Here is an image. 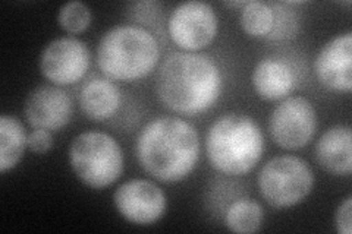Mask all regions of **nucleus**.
Instances as JSON below:
<instances>
[{"label":"nucleus","mask_w":352,"mask_h":234,"mask_svg":"<svg viewBox=\"0 0 352 234\" xmlns=\"http://www.w3.org/2000/svg\"><path fill=\"white\" fill-rule=\"evenodd\" d=\"M135 154L142 169L154 179L181 182L191 174L200 157V138L186 120L160 116L140 132Z\"/></svg>","instance_id":"obj_1"},{"label":"nucleus","mask_w":352,"mask_h":234,"mask_svg":"<svg viewBox=\"0 0 352 234\" xmlns=\"http://www.w3.org/2000/svg\"><path fill=\"white\" fill-rule=\"evenodd\" d=\"M156 91L160 102L176 113H204L222 91V73L206 54L172 53L160 66Z\"/></svg>","instance_id":"obj_2"},{"label":"nucleus","mask_w":352,"mask_h":234,"mask_svg":"<svg viewBox=\"0 0 352 234\" xmlns=\"http://www.w3.org/2000/svg\"><path fill=\"white\" fill-rule=\"evenodd\" d=\"M207 159L214 169L228 176L250 173L263 157L264 137L256 120L230 113L220 116L206 137Z\"/></svg>","instance_id":"obj_3"},{"label":"nucleus","mask_w":352,"mask_h":234,"mask_svg":"<svg viewBox=\"0 0 352 234\" xmlns=\"http://www.w3.org/2000/svg\"><path fill=\"white\" fill-rule=\"evenodd\" d=\"M160 59L159 43L138 25L110 28L97 47V65L112 80L135 81L147 76Z\"/></svg>","instance_id":"obj_4"},{"label":"nucleus","mask_w":352,"mask_h":234,"mask_svg":"<svg viewBox=\"0 0 352 234\" xmlns=\"http://www.w3.org/2000/svg\"><path fill=\"white\" fill-rule=\"evenodd\" d=\"M69 163L78 179L93 189L113 185L124 172V152L106 132L87 130L69 147Z\"/></svg>","instance_id":"obj_5"},{"label":"nucleus","mask_w":352,"mask_h":234,"mask_svg":"<svg viewBox=\"0 0 352 234\" xmlns=\"http://www.w3.org/2000/svg\"><path fill=\"white\" fill-rule=\"evenodd\" d=\"M260 192L273 208H291L310 195L314 186L311 167L295 155H278L261 167Z\"/></svg>","instance_id":"obj_6"},{"label":"nucleus","mask_w":352,"mask_h":234,"mask_svg":"<svg viewBox=\"0 0 352 234\" xmlns=\"http://www.w3.org/2000/svg\"><path fill=\"white\" fill-rule=\"evenodd\" d=\"M270 135L283 150H300L310 143L317 129V113L305 97H288L273 110Z\"/></svg>","instance_id":"obj_7"},{"label":"nucleus","mask_w":352,"mask_h":234,"mask_svg":"<svg viewBox=\"0 0 352 234\" xmlns=\"http://www.w3.org/2000/svg\"><path fill=\"white\" fill-rule=\"evenodd\" d=\"M219 28L214 9L206 2H184L176 6L168 21V32L176 46L195 53L210 44Z\"/></svg>","instance_id":"obj_8"},{"label":"nucleus","mask_w":352,"mask_h":234,"mask_svg":"<svg viewBox=\"0 0 352 234\" xmlns=\"http://www.w3.org/2000/svg\"><path fill=\"white\" fill-rule=\"evenodd\" d=\"M90 68V50L75 37H60L49 43L40 56L43 76L56 85L78 82Z\"/></svg>","instance_id":"obj_9"},{"label":"nucleus","mask_w":352,"mask_h":234,"mask_svg":"<svg viewBox=\"0 0 352 234\" xmlns=\"http://www.w3.org/2000/svg\"><path fill=\"white\" fill-rule=\"evenodd\" d=\"M118 213L137 226H151L166 213L168 199L162 189L146 179H132L113 194Z\"/></svg>","instance_id":"obj_10"},{"label":"nucleus","mask_w":352,"mask_h":234,"mask_svg":"<svg viewBox=\"0 0 352 234\" xmlns=\"http://www.w3.org/2000/svg\"><path fill=\"white\" fill-rule=\"evenodd\" d=\"M24 113L34 129L60 130L72 119V98L59 86L41 85L28 94Z\"/></svg>","instance_id":"obj_11"},{"label":"nucleus","mask_w":352,"mask_h":234,"mask_svg":"<svg viewBox=\"0 0 352 234\" xmlns=\"http://www.w3.org/2000/svg\"><path fill=\"white\" fill-rule=\"evenodd\" d=\"M314 71L329 90L349 93L352 88V31L338 34L318 51Z\"/></svg>","instance_id":"obj_12"},{"label":"nucleus","mask_w":352,"mask_h":234,"mask_svg":"<svg viewBox=\"0 0 352 234\" xmlns=\"http://www.w3.org/2000/svg\"><path fill=\"white\" fill-rule=\"evenodd\" d=\"M316 160L335 176H349L352 172V130L348 125L327 129L316 145Z\"/></svg>","instance_id":"obj_13"},{"label":"nucleus","mask_w":352,"mask_h":234,"mask_svg":"<svg viewBox=\"0 0 352 234\" xmlns=\"http://www.w3.org/2000/svg\"><path fill=\"white\" fill-rule=\"evenodd\" d=\"M295 85V75L291 66L279 59L266 58L260 60L252 71V86L256 93L269 102L282 100Z\"/></svg>","instance_id":"obj_14"},{"label":"nucleus","mask_w":352,"mask_h":234,"mask_svg":"<svg viewBox=\"0 0 352 234\" xmlns=\"http://www.w3.org/2000/svg\"><path fill=\"white\" fill-rule=\"evenodd\" d=\"M122 102L119 88L103 78L88 81L80 93V106L84 115L94 121L112 117Z\"/></svg>","instance_id":"obj_15"},{"label":"nucleus","mask_w":352,"mask_h":234,"mask_svg":"<svg viewBox=\"0 0 352 234\" xmlns=\"http://www.w3.org/2000/svg\"><path fill=\"white\" fill-rule=\"evenodd\" d=\"M28 147V135L15 116H0V172L15 169Z\"/></svg>","instance_id":"obj_16"},{"label":"nucleus","mask_w":352,"mask_h":234,"mask_svg":"<svg viewBox=\"0 0 352 234\" xmlns=\"http://www.w3.org/2000/svg\"><path fill=\"white\" fill-rule=\"evenodd\" d=\"M264 220L263 207L251 199H239L229 205L225 214V226L238 234H250L260 230Z\"/></svg>","instance_id":"obj_17"},{"label":"nucleus","mask_w":352,"mask_h":234,"mask_svg":"<svg viewBox=\"0 0 352 234\" xmlns=\"http://www.w3.org/2000/svg\"><path fill=\"white\" fill-rule=\"evenodd\" d=\"M241 25L251 37H267L273 27L272 6L261 0H252L242 6Z\"/></svg>","instance_id":"obj_18"},{"label":"nucleus","mask_w":352,"mask_h":234,"mask_svg":"<svg viewBox=\"0 0 352 234\" xmlns=\"http://www.w3.org/2000/svg\"><path fill=\"white\" fill-rule=\"evenodd\" d=\"M58 22L69 34H81L91 24V9L78 0L68 2L59 9Z\"/></svg>","instance_id":"obj_19"},{"label":"nucleus","mask_w":352,"mask_h":234,"mask_svg":"<svg viewBox=\"0 0 352 234\" xmlns=\"http://www.w3.org/2000/svg\"><path fill=\"white\" fill-rule=\"evenodd\" d=\"M273 10V27L267 34L270 40H282L295 37L298 30V16L295 10L288 9L286 3H272Z\"/></svg>","instance_id":"obj_20"},{"label":"nucleus","mask_w":352,"mask_h":234,"mask_svg":"<svg viewBox=\"0 0 352 234\" xmlns=\"http://www.w3.org/2000/svg\"><path fill=\"white\" fill-rule=\"evenodd\" d=\"M351 211H352V196L348 195L342 202L339 204L335 214V226L339 234H351L352 231Z\"/></svg>","instance_id":"obj_21"},{"label":"nucleus","mask_w":352,"mask_h":234,"mask_svg":"<svg viewBox=\"0 0 352 234\" xmlns=\"http://www.w3.org/2000/svg\"><path fill=\"white\" fill-rule=\"evenodd\" d=\"M53 147L52 132L46 129H34L28 135V148L36 154H47Z\"/></svg>","instance_id":"obj_22"},{"label":"nucleus","mask_w":352,"mask_h":234,"mask_svg":"<svg viewBox=\"0 0 352 234\" xmlns=\"http://www.w3.org/2000/svg\"><path fill=\"white\" fill-rule=\"evenodd\" d=\"M247 2H225L226 6H232V8H236V6H244Z\"/></svg>","instance_id":"obj_23"}]
</instances>
